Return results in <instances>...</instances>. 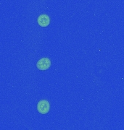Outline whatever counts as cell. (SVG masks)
<instances>
[{"label":"cell","mask_w":124,"mask_h":130,"mask_svg":"<svg viewBox=\"0 0 124 130\" xmlns=\"http://www.w3.org/2000/svg\"><path fill=\"white\" fill-rule=\"evenodd\" d=\"M49 103L46 100H41L37 104V110L41 114H46L49 111Z\"/></svg>","instance_id":"1"},{"label":"cell","mask_w":124,"mask_h":130,"mask_svg":"<svg viewBox=\"0 0 124 130\" xmlns=\"http://www.w3.org/2000/svg\"><path fill=\"white\" fill-rule=\"evenodd\" d=\"M51 66V61L49 59L44 57L41 58V59L38 61L36 64L37 68L40 70H48Z\"/></svg>","instance_id":"2"},{"label":"cell","mask_w":124,"mask_h":130,"mask_svg":"<svg viewBox=\"0 0 124 130\" xmlns=\"http://www.w3.org/2000/svg\"><path fill=\"white\" fill-rule=\"evenodd\" d=\"M38 24L41 27H46L50 23V18L47 14H41L38 18Z\"/></svg>","instance_id":"3"}]
</instances>
